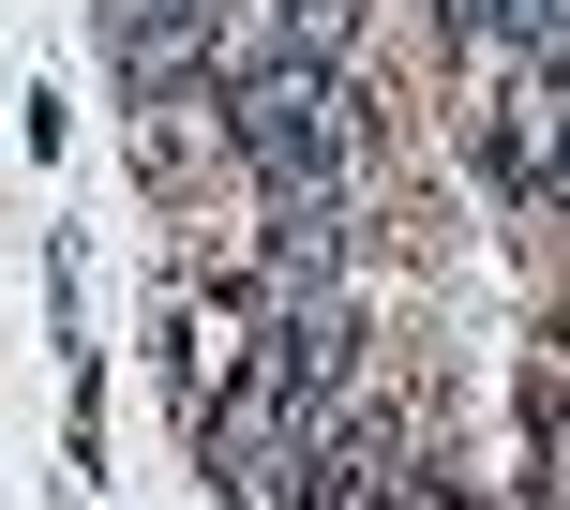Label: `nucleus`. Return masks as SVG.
Segmentation results:
<instances>
[{
    "label": "nucleus",
    "instance_id": "obj_1",
    "mask_svg": "<svg viewBox=\"0 0 570 510\" xmlns=\"http://www.w3.org/2000/svg\"><path fill=\"white\" fill-rule=\"evenodd\" d=\"M226 150H240L256 196H345L361 150H375L361 60H271V76H240V90H226Z\"/></svg>",
    "mask_w": 570,
    "mask_h": 510
},
{
    "label": "nucleus",
    "instance_id": "obj_2",
    "mask_svg": "<svg viewBox=\"0 0 570 510\" xmlns=\"http://www.w3.org/2000/svg\"><path fill=\"white\" fill-rule=\"evenodd\" d=\"M196 465H210V510H301V465H315V405L240 345V375L196 405Z\"/></svg>",
    "mask_w": 570,
    "mask_h": 510
},
{
    "label": "nucleus",
    "instance_id": "obj_3",
    "mask_svg": "<svg viewBox=\"0 0 570 510\" xmlns=\"http://www.w3.org/2000/svg\"><path fill=\"white\" fill-rule=\"evenodd\" d=\"M481 166H495V196L556 210V166H570V76H541V60H495V106H481Z\"/></svg>",
    "mask_w": 570,
    "mask_h": 510
},
{
    "label": "nucleus",
    "instance_id": "obj_4",
    "mask_svg": "<svg viewBox=\"0 0 570 510\" xmlns=\"http://www.w3.org/2000/svg\"><path fill=\"white\" fill-rule=\"evenodd\" d=\"M106 90L120 106L210 90V0H106Z\"/></svg>",
    "mask_w": 570,
    "mask_h": 510
},
{
    "label": "nucleus",
    "instance_id": "obj_5",
    "mask_svg": "<svg viewBox=\"0 0 570 510\" xmlns=\"http://www.w3.org/2000/svg\"><path fill=\"white\" fill-rule=\"evenodd\" d=\"M451 30H465V46H495V60L570 76V0H451Z\"/></svg>",
    "mask_w": 570,
    "mask_h": 510
},
{
    "label": "nucleus",
    "instance_id": "obj_6",
    "mask_svg": "<svg viewBox=\"0 0 570 510\" xmlns=\"http://www.w3.org/2000/svg\"><path fill=\"white\" fill-rule=\"evenodd\" d=\"M285 60H361V0H285Z\"/></svg>",
    "mask_w": 570,
    "mask_h": 510
},
{
    "label": "nucleus",
    "instance_id": "obj_7",
    "mask_svg": "<svg viewBox=\"0 0 570 510\" xmlns=\"http://www.w3.org/2000/svg\"><path fill=\"white\" fill-rule=\"evenodd\" d=\"M556 210H570V166H556Z\"/></svg>",
    "mask_w": 570,
    "mask_h": 510
}]
</instances>
